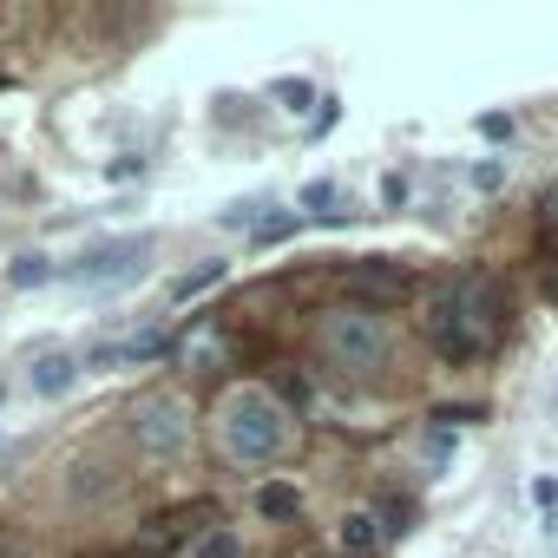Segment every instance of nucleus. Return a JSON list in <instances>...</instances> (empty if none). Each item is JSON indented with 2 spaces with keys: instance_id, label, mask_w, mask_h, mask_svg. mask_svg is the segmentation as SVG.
<instances>
[{
  "instance_id": "9b49d317",
  "label": "nucleus",
  "mask_w": 558,
  "mask_h": 558,
  "mask_svg": "<svg viewBox=\"0 0 558 558\" xmlns=\"http://www.w3.org/2000/svg\"><path fill=\"white\" fill-rule=\"evenodd\" d=\"M342 545H349L355 558H368V551L381 545V519H375V512H349V519H342Z\"/></svg>"
},
{
  "instance_id": "6ab92c4d",
  "label": "nucleus",
  "mask_w": 558,
  "mask_h": 558,
  "mask_svg": "<svg viewBox=\"0 0 558 558\" xmlns=\"http://www.w3.org/2000/svg\"><path fill=\"white\" fill-rule=\"evenodd\" d=\"M0 558H27V545H21V538H8V532H0Z\"/></svg>"
},
{
  "instance_id": "a211bd4d",
  "label": "nucleus",
  "mask_w": 558,
  "mask_h": 558,
  "mask_svg": "<svg viewBox=\"0 0 558 558\" xmlns=\"http://www.w3.org/2000/svg\"><path fill=\"white\" fill-rule=\"evenodd\" d=\"M336 119H342V112H336V99H323V112H316V119H310V132H316V138H323V132H329V125H336Z\"/></svg>"
},
{
  "instance_id": "20e7f679",
  "label": "nucleus",
  "mask_w": 558,
  "mask_h": 558,
  "mask_svg": "<svg viewBox=\"0 0 558 558\" xmlns=\"http://www.w3.org/2000/svg\"><path fill=\"white\" fill-rule=\"evenodd\" d=\"M132 440H138L145 460H184V447H191V408L178 395L132 401Z\"/></svg>"
},
{
  "instance_id": "39448f33",
  "label": "nucleus",
  "mask_w": 558,
  "mask_h": 558,
  "mask_svg": "<svg viewBox=\"0 0 558 558\" xmlns=\"http://www.w3.org/2000/svg\"><path fill=\"white\" fill-rule=\"evenodd\" d=\"M145 256H151V236H112V243H93L66 276L73 283H132L145 269Z\"/></svg>"
},
{
  "instance_id": "423d86ee",
  "label": "nucleus",
  "mask_w": 558,
  "mask_h": 558,
  "mask_svg": "<svg viewBox=\"0 0 558 558\" xmlns=\"http://www.w3.org/2000/svg\"><path fill=\"white\" fill-rule=\"evenodd\" d=\"M171 349L165 329H138V336H119V342H99L80 355V375H112V368H132V362H158Z\"/></svg>"
},
{
  "instance_id": "aec40b11",
  "label": "nucleus",
  "mask_w": 558,
  "mask_h": 558,
  "mask_svg": "<svg viewBox=\"0 0 558 558\" xmlns=\"http://www.w3.org/2000/svg\"><path fill=\"white\" fill-rule=\"evenodd\" d=\"M551 223H558V197H551Z\"/></svg>"
},
{
  "instance_id": "9d476101",
  "label": "nucleus",
  "mask_w": 558,
  "mask_h": 558,
  "mask_svg": "<svg viewBox=\"0 0 558 558\" xmlns=\"http://www.w3.org/2000/svg\"><path fill=\"white\" fill-rule=\"evenodd\" d=\"M256 512H263V519H296V512H303V493H296L290 480H263V486H256Z\"/></svg>"
},
{
  "instance_id": "dca6fc26",
  "label": "nucleus",
  "mask_w": 558,
  "mask_h": 558,
  "mask_svg": "<svg viewBox=\"0 0 558 558\" xmlns=\"http://www.w3.org/2000/svg\"><path fill=\"white\" fill-rule=\"evenodd\" d=\"M276 99H283V106H310L316 93H310V80H276Z\"/></svg>"
},
{
  "instance_id": "7ed1b4c3",
  "label": "nucleus",
  "mask_w": 558,
  "mask_h": 558,
  "mask_svg": "<svg viewBox=\"0 0 558 558\" xmlns=\"http://www.w3.org/2000/svg\"><path fill=\"white\" fill-rule=\"evenodd\" d=\"M323 355L349 375H375L395 362V329L381 310H336L323 316Z\"/></svg>"
},
{
  "instance_id": "6e6552de",
  "label": "nucleus",
  "mask_w": 558,
  "mask_h": 558,
  "mask_svg": "<svg viewBox=\"0 0 558 558\" xmlns=\"http://www.w3.org/2000/svg\"><path fill=\"white\" fill-rule=\"evenodd\" d=\"M27 381H34L40 401L73 395V381H80V349H40V355L27 362Z\"/></svg>"
},
{
  "instance_id": "f8f14e48",
  "label": "nucleus",
  "mask_w": 558,
  "mask_h": 558,
  "mask_svg": "<svg viewBox=\"0 0 558 558\" xmlns=\"http://www.w3.org/2000/svg\"><path fill=\"white\" fill-rule=\"evenodd\" d=\"M210 283H223V263H204V269H191V276H178V283H171V296L184 303V296H197V290H210Z\"/></svg>"
},
{
  "instance_id": "4468645a",
  "label": "nucleus",
  "mask_w": 558,
  "mask_h": 558,
  "mask_svg": "<svg viewBox=\"0 0 558 558\" xmlns=\"http://www.w3.org/2000/svg\"><path fill=\"white\" fill-rule=\"evenodd\" d=\"M290 230H296V217H263V223H256V243L269 250V243H283Z\"/></svg>"
},
{
  "instance_id": "1a4fd4ad",
  "label": "nucleus",
  "mask_w": 558,
  "mask_h": 558,
  "mask_svg": "<svg viewBox=\"0 0 558 558\" xmlns=\"http://www.w3.org/2000/svg\"><path fill=\"white\" fill-rule=\"evenodd\" d=\"M53 276H60V263L47 250H27V256L8 263V290H40V283H53Z\"/></svg>"
},
{
  "instance_id": "412c9836",
  "label": "nucleus",
  "mask_w": 558,
  "mask_h": 558,
  "mask_svg": "<svg viewBox=\"0 0 558 558\" xmlns=\"http://www.w3.org/2000/svg\"><path fill=\"white\" fill-rule=\"evenodd\" d=\"M0 401H8V388H0Z\"/></svg>"
},
{
  "instance_id": "f257e3e1",
  "label": "nucleus",
  "mask_w": 558,
  "mask_h": 558,
  "mask_svg": "<svg viewBox=\"0 0 558 558\" xmlns=\"http://www.w3.org/2000/svg\"><path fill=\"white\" fill-rule=\"evenodd\" d=\"M506 336V290L493 276L466 269V276H447L427 303V342L447 355V362H480L493 355Z\"/></svg>"
},
{
  "instance_id": "ddd939ff",
  "label": "nucleus",
  "mask_w": 558,
  "mask_h": 558,
  "mask_svg": "<svg viewBox=\"0 0 558 558\" xmlns=\"http://www.w3.org/2000/svg\"><path fill=\"white\" fill-rule=\"evenodd\" d=\"M243 545H236V532H204V545H197V558H236Z\"/></svg>"
},
{
  "instance_id": "f03ea898",
  "label": "nucleus",
  "mask_w": 558,
  "mask_h": 558,
  "mask_svg": "<svg viewBox=\"0 0 558 558\" xmlns=\"http://www.w3.org/2000/svg\"><path fill=\"white\" fill-rule=\"evenodd\" d=\"M217 434H223L230 460H243V466H276V460L296 447L290 408L276 401L269 388H256V381H243V388H230L217 401Z\"/></svg>"
},
{
  "instance_id": "f3484780",
  "label": "nucleus",
  "mask_w": 558,
  "mask_h": 558,
  "mask_svg": "<svg viewBox=\"0 0 558 558\" xmlns=\"http://www.w3.org/2000/svg\"><path fill=\"white\" fill-rule=\"evenodd\" d=\"M473 184H480V191H499V184H506V171L486 158V165H473Z\"/></svg>"
},
{
  "instance_id": "2eb2a0df",
  "label": "nucleus",
  "mask_w": 558,
  "mask_h": 558,
  "mask_svg": "<svg viewBox=\"0 0 558 558\" xmlns=\"http://www.w3.org/2000/svg\"><path fill=\"white\" fill-rule=\"evenodd\" d=\"M329 204H336V184H329V178L303 184V210H329Z\"/></svg>"
},
{
  "instance_id": "0eeeda50",
  "label": "nucleus",
  "mask_w": 558,
  "mask_h": 558,
  "mask_svg": "<svg viewBox=\"0 0 558 558\" xmlns=\"http://www.w3.org/2000/svg\"><path fill=\"white\" fill-rule=\"evenodd\" d=\"M349 290L368 296L375 310H388V303H408L414 296V276L401 263H388V256H362V263H349Z\"/></svg>"
}]
</instances>
